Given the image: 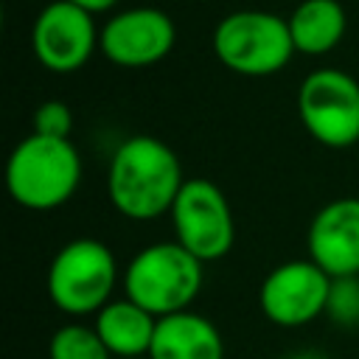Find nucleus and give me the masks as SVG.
Segmentation results:
<instances>
[{
  "mask_svg": "<svg viewBox=\"0 0 359 359\" xmlns=\"http://www.w3.org/2000/svg\"><path fill=\"white\" fill-rule=\"evenodd\" d=\"M182 185L185 174L177 151L154 135L121 140L107 165V196L132 222H154L171 213Z\"/></svg>",
  "mask_w": 359,
  "mask_h": 359,
  "instance_id": "f257e3e1",
  "label": "nucleus"
},
{
  "mask_svg": "<svg viewBox=\"0 0 359 359\" xmlns=\"http://www.w3.org/2000/svg\"><path fill=\"white\" fill-rule=\"evenodd\" d=\"M81 182V154L70 137L31 132L6 160V191L25 210H56L70 202Z\"/></svg>",
  "mask_w": 359,
  "mask_h": 359,
  "instance_id": "f03ea898",
  "label": "nucleus"
},
{
  "mask_svg": "<svg viewBox=\"0 0 359 359\" xmlns=\"http://www.w3.org/2000/svg\"><path fill=\"white\" fill-rule=\"evenodd\" d=\"M205 264L180 241H154L137 250L123 269V297L143 306L149 314L171 317L188 311L202 292Z\"/></svg>",
  "mask_w": 359,
  "mask_h": 359,
  "instance_id": "7ed1b4c3",
  "label": "nucleus"
},
{
  "mask_svg": "<svg viewBox=\"0 0 359 359\" xmlns=\"http://www.w3.org/2000/svg\"><path fill=\"white\" fill-rule=\"evenodd\" d=\"M118 286V261L115 252L90 236H79L59 247L50 258L45 289L50 303L67 317L98 314Z\"/></svg>",
  "mask_w": 359,
  "mask_h": 359,
  "instance_id": "20e7f679",
  "label": "nucleus"
},
{
  "mask_svg": "<svg viewBox=\"0 0 359 359\" xmlns=\"http://www.w3.org/2000/svg\"><path fill=\"white\" fill-rule=\"evenodd\" d=\"M213 56L233 73L261 79L283 70L294 56L289 22L264 8H236L213 28Z\"/></svg>",
  "mask_w": 359,
  "mask_h": 359,
  "instance_id": "39448f33",
  "label": "nucleus"
},
{
  "mask_svg": "<svg viewBox=\"0 0 359 359\" xmlns=\"http://www.w3.org/2000/svg\"><path fill=\"white\" fill-rule=\"evenodd\" d=\"M303 129L325 149L359 143V81L339 67H314L297 87Z\"/></svg>",
  "mask_w": 359,
  "mask_h": 359,
  "instance_id": "423d86ee",
  "label": "nucleus"
},
{
  "mask_svg": "<svg viewBox=\"0 0 359 359\" xmlns=\"http://www.w3.org/2000/svg\"><path fill=\"white\" fill-rule=\"evenodd\" d=\"M168 216L174 241H180L202 264L219 261L233 250L236 219L224 191L216 182L205 177L185 180Z\"/></svg>",
  "mask_w": 359,
  "mask_h": 359,
  "instance_id": "0eeeda50",
  "label": "nucleus"
},
{
  "mask_svg": "<svg viewBox=\"0 0 359 359\" xmlns=\"http://www.w3.org/2000/svg\"><path fill=\"white\" fill-rule=\"evenodd\" d=\"M331 278L311 261H283L266 272L258 286L261 314L280 328H300L325 314Z\"/></svg>",
  "mask_w": 359,
  "mask_h": 359,
  "instance_id": "6e6552de",
  "label": "nucleus"
},
{
  "mask_svg": "<svg viewBox=\"0 0 359 359\" xmlns=\"http://www.w3.org/2000/svg\"><path fill=\"white\" fill-rule=\"evenodd\" d=\"M101 28L95 14L67 3L50 0L31 25L34 59L50 73H76L98 50Z\"/></svg>",
  "mask_w": 359,
  "mask_h": 359,
  "instance_id": "1a4fd4ad",
  "label": "nucleus"
},
{
  "mask_svg": "<svg viewBox=\"0 0 359 359\" xmlns=\"http://www.w3.org/2000/svg\"><path fill=\"white\" fill-rule=\"evenodd\" d=\"M177 42L174 20L157 6H132L115 11L101 25L98 50L107 62L137 70L163 62Z\"/></svg>",
  "mask_w": 359,
  "mask_h": 359,
  "instance_id": "9d476101",
  "label": "nucleus"
},
{
  "mask_svg": "<svg viewBox=\"0 0 359 359\" xmlns=\"http://www.w3.org/2000/svg\"><path fill=\"white\" fill-rule=\"evenodd\" d=\"M306 252L328 278L359 275V196L331 199L311 216Z\"/></svg>",
  "mask_w": 359,
  "mask_h": 359,
  "instance_id": "9b49d317",
  "label": "nucleus"
},
{
  "mask_svg": "<svg viewBox=\"0 0 359 359\" xmlns=\"http://www.w3.org/2000/svg\"><path fill=\"white\" fill-rule=\"evenodd\" d=\"M149 359H224V339L213 320L188 309L157 320Z\"/></svg>",
  "mask_w": 359,
  "mask_h": 359,
  "instance_id": "f8f14e48",
  "label": "nucleus"
},
{
  "mask_svg": "<svg viewBox=\"0 0 359 359\" xmlns=\"http://www.w3.org/2000/svg\"><path fill=\"white\" fill-rule=\"evenodd\" d=\"M93 328L98 331L112 359H143L151 351L157 317L129 297H112L95 314Z\"/></svg>",
  "mask_w": 359,
  "mask_h": 359,
  "instance_id": "ddd939ff",
  "label": "nucleus"
},
{
  "mask_svg": "<svg viewBox=\"0 0 359 359\" xmlns=\"http://www.w3.org/2000/svg\"><path fill=\"white\" fill-rule=\"evenodd\" d=\"M286 22L294 42V53L303 56L331 53L348 31V14L339 0H300L286 17Z\"/></svg>",
  "mask_w": 359,
  "mask_h": 359,
  "instance_id": "4468645a",
  "label": "nucleus"
},
{
  "mask_svg": "<svg viewBox=\"0 0 359 359\" xmlns=\"http://www.w3.org/2000/svg\"><path fill=\"white\" fill-rule=\"evenodd\" d=\"M48 359H112V356L93 325L67 323L53 331L48 342Z\"/></svg>",
  "mask_w": 359,
  "mask_h": 359,
  "instance_id": "2eb2a0df",
  "label": "nucleus"
},
{
  "mask_svg": "<svg viewBox=\"0 0 359 359\" xmlns=\"http://www.w3.org/2000/svg\"><path fill=\"white\" fill-rule=\"evenodd\" d=\"M325 317L331 323H337L339 328L359 325V275H353V278H331Z\"/></svg>",
  "mask_w": 359,
  "mask_h": 359,
  "instance_id": "dca6fc26",
  "label": "nucleus"
},
{
  "mask_svg": "<svg viewBox=\"0 0 359 359\" xmlns=\"http://www.w3.org/2000/svg\"><path fill=\"white\" fill-rule=\"evenodd\" d=\"M73 129V112L65 101L48 98L34 109V132L45 137H70Z\"/></svg>",
  "mask_w": 359,
  "mask_h": 359,
  "instance_id": "f3484780",
  "label": "nucleus"
},
{
  "mask_svg": "<svg viewBox=\"0 0 359 359\" xmlns=\"http://www.w3.org/2000/svg\"><path fill=\"white\" fill-rule=\"evenodd\" d=\"M67 3H73L84 11H90V14H104V11H112L121 0H67Z\"/></svg>",
  "mask_w": 359,
  "mask_h": 359,
  "instance_id": "a211bd4d",
  "label": "nucleus"
},
{
  "mask_svg": "<svg viewBox=\"0 0 359 359\" xmlns=\"http://www.w3.org/2000/svg\"><path fill=\"white\" fill-rule=\"evenodd\" d=\"M286 359H325L320 351H300V353H292V356H286Z\"/></svg>",
  "mask_w": 359,
  "mask_h": 359,
  "instance_id": "6ab92c4d",
  "label": "nucleus"
},
{
  "mask_svg": "<svg viewBox=\"0 0 359 359\" xmlns=\"http://www.w3.org/2000/svg\"><path fill=\"white\" fill-rule=\"evenodd\" d=\"M143 359H149V356H143Z\"/></svg>",
  "mask_w": 359,
  "mask_h": 359,
  "instance_id": "aec40b11",
  "label": "nucleus"
}]
</instances>
